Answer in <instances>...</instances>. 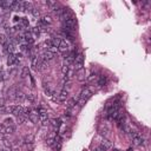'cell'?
<instances>
[{
	"instance_id": "cell-33",
	"label": "cell",
	"mask_w": 151,
	"mask_h": 151,
	"mask_svg": "<svg viewBox=\"0 0 151 151\" xmlns=\"http://www.w3.org/2000/svg\"><path fill=\"white\" fill-rule=\"evenodd\" d=\"M112 151H122V150H119V149H113Z\"/></svg>"
},
{
	"instance_id": "cell-24",
	"label": "cell",
	"mask_w": 151,
	"mask_h": 151,
	"mask_svg": "<svg viewBox=\"0 0 151 151\" xmlns=\"http://www.w3.org/2000/svg\"><path fill=\"white\" fill-rule=\"evenodd\" d=\"M31 13L33 17H39V14H40V11H39V8H36V7H32V10H31Z\"/></svg>"
},
{
	"instance_id": "cell-31",
	"label": "cell",
	"mask_w": 151,
	"mask_h": 151,
	"mask_svg": "<svg viewBox=\"0 0 151 151\" xmlns=\"http://www.w3.org/2000/svg\"><path fill=\"white\" fill-rule=\"evenodd\" d=\"M0 151H11V149H7V148H5V149H1Z\"/></svg>"
},
{
	"instance_id": "cell-21",
	"label": "cell",
	"mask_w": 151,
	"mask_h": 151,
	"mask_svg": "<svg viewBox=\"0 0 151 151\" xmlns=\"http://www.w3.org/2000/svg\"><path fill=\"white\" fill-rule=\"evenodd\" d=\"M15 99H17V100H19V102H21V100H24V99H25V95H24L21 91H17Z\"/></svg>"
},
{
	"instance_id": "cell-15",
	"label": "cell",
	"mask_w": 151,
	"mask_h": 151,
	"mask_svg": "<svg viewBox=\"0 0 151 151\" xmlns=\"http://www.w3.org/2000/svg\"><path fill=\"white\" fill-rule=\"evenodd\" d=\"M17 89L12 86V87H10L8 90H7V92H6V95H7V98H10V99H12V98H15V95H17Z\"/></svg>"
},
{
	"instance_id": "cell-19",
	"label": "cell",
	"mask_w": 151,
	"mask_h": 151,
	"mask_svg": "<svg viewBox=\"0 0 151 151\" xmlns=\"http://www.w3.org/2000/svg\"><path fill=\"white\" fill-rule=\"evenodd\" d=\"M102 145L108 150V149H111L112 148V143H111L109 139H103V142H102Z\"/></svg>"
},
{
	"instance_id": "cell-4",
	"label": "cell",
	"mask_w": 151,
	"mask_h": 151,
	"mask_svg": "<svg viewBox=\"0 0 151 151\" xmlns=\"http://www.w3.org/2000/svg\"><path fill=\"white\" fill-rule=\"evenodd\" d=\"M52 23H53V20H52L51 15H44L40 20L38 21L39 26H46V25H51Z\"/></svg>"
},
{
	"instance_id": "cell-30",
	"label": "cell",
	"mask_w": 151,
	"mask_h": 151,
	"mask_svg": "<svg viewBox=\"0 0 151 151\" xmlns=\"http://www.w3.org/2000/svg\"><path fill=\"white\" fill-rule=\"evenodd\" d=\"M87 79H89V82H92V80H95V79H97L96 73H92V74H91V76H90V77H89Z\"/></svg>"
},
{
	"instance_id": "cell-14",
	"label": "cell",
	"mask_w": 151,
	"mask_h": 151,
	"mask_svg": "<svg viewBox=\"0 0 151 151\" xmlns=\"http://www.w3.org/2000/svg\"><path fill=\"white\" fill-rule=\"evenodd\" d=\"M37 112H38V115H39V119H46L47 118V110L46 109H44V108H39L38 110H37Z\"/></svg>"
},
{
	"instance_id": "cell-6",
	"label": "cell",
	"mask_w": 151,
	"mask_h": 151,
	"mask_svg": "<svg viewBox=\"0 0 151 151\" xmlns=\"http://www.w3.org/2000/svg\"><path fill=\"white\" fill-rule=\"evenodd\" d=\"M69 48H70V45H69V42H67V41L61 40V41H60V44L58 45V51H59V52H61V53L67 52V51H69Z\"/></svg>"
},
{
	"instance_id": "cell-12",
	"label": "cell",
	"mask_w": 151,
	"mask_h": 151,
	"mask_svg": "<svg viewBox=\"0 0 151 151\" xmlns=\"http://www.w3.org/2000/svg\"><path fill=\"white\" fill-rule=\"evenodd\" d=\"M33 142H34V136H33L32 133L26 135V136L24 137V140H23V143H24L25 145H32Z\"/></svg>"
},
{
	"instance_id": "cell-1",
	"label": "cell",
	"mask_w": 151,
	"mask_h": 151,
	"mask_svg": "<svg viewBox=\"0 0 151 151\" xmlns=\"http://www.w3.org/2000/svg\"><path fill=\"white\" fill-rule=\"evenodd\" d=\"M73 64H74V70L76 71H80L82 69H84V55L82 53H79L74 58Z\"/></svg>"
},
{
	"instance_id": "cell-27",
	"label": "cell",
	"mask_w": 151,
	"mask_h": 151,
	"mask_svg": "<svg viewBox=\"0 0 151 151\" xmlns=\"http://www.w3.org/2000/svg\"><path fill=\"white\" fill-rule=\"evenodd\" d=\"M25 121H26V117H25V115L18 116V123H19V124H23Z\"/></svg>"
},
{
	"instance_id": "cell-11",
	"label": "cell",
	"mask_w": 151,
	"mask_h": 151,
	"mask_svg": "<svg viewBox=\"0 0 151 151\" xmlns=\"http://www.w3.org/2000/svg\"><path fill=\"white\" fill-rule=\"evenodd\" d=\"M57 132H51L48 136H47V138H46V144L48 145V146H52L53 144H54V139H55V135Z\"/></svg>"
},
{
	"instance_id": "cell-20",
	"label": "cell",
	"mask_w": 151,
	"mask_h": 151,
	"mask_svg": "<svg viewBox=\"0 0 151 151\" xmlns=\"http://www.w3.org/2000/svg\"><path fill=\"white\" fill-rule=\"evenodd\" d=\"M21 78H26L27 76H30V70H28V67H23V70H21Z\"/></svg>"
},
{
	"instance_id": "cell-9",
	"label": "cell",
	"mask_w": 151,
	"mask_h": 151,
	"mask_svg": "<svg viewBox=\"0 0 151 151\" xmlns=\"http://www.w3.org/2000/svg\"><path fill=\"white\" fill-rule=\"evenodd\" d=\"M28 119L32 122V123H37L38 119H39V115L37 111H30L28 113Z\"/></svg>"
},
{
	"instance_id": "cell-32",
	"label": "cell",
	"mask_w": 151,
	"mask_h": 151,
	"mask_svg": "<svg viewBox=\"0 0 151 151\" xmlns=\"http://www.w3.org/2000/svg\"><path fill=\"white\" fill-rule=\"evenodd\" d=\"M93 151H102V150H100V149H99V146H98V148H96Z\"/></svg>"
},
{
	"instance_id": "cell-22",
	"label": "cell",
	"mask_w": 151,
	"mask_h": 151,
	"mask_svg": "<svg viewBox=\"0 0 151 151\" xmlns=\"http://www.w3.org/2000/svg\"><path fill=\"white\" fill-rule=\"evenodd\" d=\"M70 71V65H66V64H63V66H61V73L65 76L67 72Z\"/></svg>"
},
{
	"instance_id": "cell-23",
	"label": "cell",
	"mask_w": 151,
	"mask_h": 151,
	"mask_svg": "<svg viewBox=\"0 0 151 151\" xmlns=\"http://www.w3.org/2000/svg\"><path fill=\"white\" fill-rule=\"evenodd\" d=\"M85 71H84V69H82L80 71H78V79L79 80H84L85 79Z\"/></svg>"
},
{
	"instance_id": "cell-5",
	"label": "cell",
	"mask_w": 151,
	"mask_h": 151,
	"mask_svg": "<svg viewBox=\"0 0 151 151\" xmlns=\"http://www.w3.org/2000/svg\"><path fill=\"white\" fill-rule=\"evenodd\" d=\"M54 58V53H52V52H50V51H44L42 53H41V55H40V59L41 60H44V61H48V60H52Z\"/></svg>"
},
{
	"instance_id": "cell-18",
	"label": "cell",
	"mask_w": 151,
	"mask_h": 151,
	"mask_svg": "<svg viewBox=\"0 0 151 151\" xmlns=\"http://www.w3.org/2000/svg\"><path fill=\"white\" fill-rule=\"evenodd\" d=\"M106 83H108V78H106L105 76H102V77L99 78V80H98L97 84H98V86H99V87H102V86H104Z\"/></svg>"
},
{
	"instance_id": "cell-13",
	"label": "cell",
	"mask_w": 151,
	"mask_h": 151,
	"mask_svg": "<svg viewBox=\"0 0 151 151\" xmlns=\"http://www.w3.org/2000/svg\"><path fill=\"white\" fill-rule=\"evenodd\" d=\"M67 97H69V91L64 89V90L60 91V93H59V96H58V100H59V102H65V100L67 99Z\"/></svg>"
},
{
	"instance_id": "cell-3",
	"label": "cell",
	"mask_w": 151,
	"mask_h": 151,
	"mask_svg": "<svg viewBox=\"0 0 151 151\" xmlns=\"http://www.w3.org/2000/svg\"><path fill=\"white\" fill-rule=\"evenodd\" d=\"M131 138H132V143H133L135 145H142L143 142H144L143 137H142L138 132H133V133L131 135Z\"/></svg>"
},
{
	"instance_id": "cell-25",
	"label": "cell",
	"mask_w": 151,
	"mask_h": 151,
	"mask_svg": "<svg viewBox=\"0 0 151 151\" xmlns=\"http://www.w3.org/2000/svg\"><path fill=\"white\" fill-rule=\"evenodd\" d=\"M4 125H5V126L13 125V119H12V118H6V119L4 121Z\"/></svg>"
},
{
	"instance_id": "cell-17",
	"label": "cell",
	"mask_w": 151,
	"mask_h": 151,
	"mask_svg": "<svg viewBox=\"0 0 151 151\" xmlns=\"http://www.w3.org/2000/svg\"><path fill=\"white\" fill-rule=\"evenodd\" d=\"M25 98H26V100H27L28 103H31V104H33V103L36 102V99H37L34 93H28V95L25 96Z\"/></svg>"
},
{
	"instance_id": "cell-7",
	"label": "cell",
	"mask_w": 151,
	"mask_h": 151,
	"mask_svg": "<svg viewBox=\"0 0 151 151\" xmlns=\"http://www.w3.org/2000/svg\"><path fill=\"white\" fill-rule=\"evenodd\" d=\"M0 131H1V133H5V135H11V133H13L14 131H15V127H14L13 125H10V126H4V127H1V129H0Z\"/></svg>"
},
{
	"instance_id": "cell-8",
	"label": "cell",
	"mask_w": 151,
	"mask_h": 151,
	"mask_svg": "<svg viewBox=\"0 0 151 151\" xmlns=\"http://www.w3.org/2000/svg\"><path fill=\"white\" fill-rule=\"evenodd\" d=\"M7 64H8V66H15V65H18V64H19V60L15 58L14 53H13V54H10V55H8Z\"/></svg>"
},
{
	"instance_id": "cell-35",
	"label": "cell",
	"mask_w": 151,
	"mask_h": 151,
	"mask_svg": "<svg viewBox=\"0 0 151 151\" xmlns=\"http://www.w3.org/2000/svg\"><path fill=\"white\" fill-rule=\"evenodd\" d=\"M127 151H133V150H132V149H129V150H127Z\"/></svg>"
},
{
	"instance_id": "cell-29",
	"label": "cell",
	"mask_w": 151,
	"mask_h": 151,
	"mask_svg": "<svg viewBox=\"0 0 151 151\" xmlns=\"http://www.w3.org/2000/svg\"><path fill=\"white\" fill-rule=\"evenodd\" d=\"M41 125H42V126H47V125H50V121H48L47 118H46V119H42V121H41Z\"/></svg>"
},
{
	"instance_id": "cell-26",
	"label": "cell",
	"mask_w": 151,
	"mask_h": 151,
	"mask_svg": "<svg viewBox=\"0 0 151 151\" xmlns=\"http://www.w3.org/2000/svg\"><path fill=\"white\" fill-rule=\"evenodd\" d=\"M0 44H2V45L7 44V37L5 34H0Z\"/></svg>"
},
{
	"instance_id": "cell-28",
	"label": "cell",
	"mask_w": 151,
	"mask_h": 151,
	"mask_svg": "<svg viewBox=\"0 0 151 151\" xmlns=\"http://www.w3.org/2000/svg\"><path fill=\"white\" fill-rule=\"evenodd\" d=\"M23 25L26 26V27L28 26V20L26 19V18H23V19H21V26H23Z\"/></svg>"
},
{
	"instance_id": "cell-2",
	"label": "cell",
	"mask_w": 151,
	"mask_h": 151,
	"mask_svg": "<svg viewBox=\"0 0 151 151\" xmlns=\"http://www.w3.org/2000/svg\"><path fill=\"white\" fill-rule=\"evenodd\" d=\"M92 95H93V92H92L91 89H89V87H84V89L82 90V92H80L79 98H80L82 100H84V102H86L89 98L92 97Z\"/></svg>"
},
{
	"instance_id": "cell-34",
	"label": "cell",
	"mask_w": 151,
	"mask_h": 151,
	"mask_svg": "<svg viewBox=\"0 0 151 151\" xmlns=\"http://www.w3.org/2000/svg\"><path fill=\"white\" fill-rule=\"evenodd\" d=\"M11 151H19V149H17V148H15V149H13V150H11Z\"/></svg>"
},
{
	"instance_id": "cell-16",
	"label": "cell",
	"mask_w": 151,
	"mask_h": 151,
	"mask_svg": "<svg viewBox=\"0 0 151 151\" xmlns=\"http://www.w3.org/2000/svg\"><path fill=\"white\" fill-rule=\"evenodd\" d=\"M51 124H52L53 129L58 131V129H59V127H60V125H61V121H60L59 118H54V119H52V121H51Z\"/></svg>"
},
{
	"instance_id": "cell-10",
	"label": "cell",
	"mask_w": 151,
	"mask_h": 151,
	"mask_svg": "<svg viewBox=\"0 0 151 151\" xmlns=\"http://www.w3.org/2000/svg\"><path fill=\"white\" fill-rule=\"evenodd\" d=\"M60 36L61 37H64V38H66V39H73V32H70L67 30H65V28H61L60 30Z\"/></svg>"
}]
</instances>
